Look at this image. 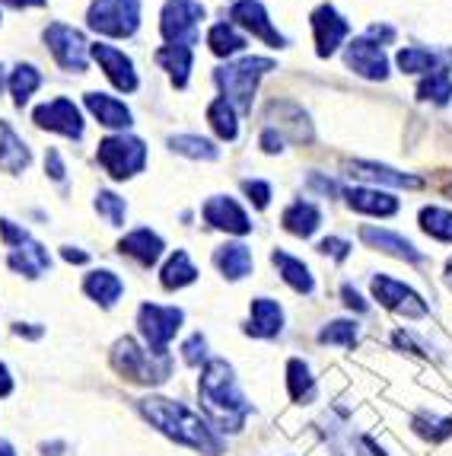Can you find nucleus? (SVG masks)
Instances as JSON below:
<instances>
[{
	"label": "nucleus",
	"mask_w": 452,
	"mask_h": 456,
	"mask_svg": "<svg viewBox=\"0 0 452 456\" xmlns=\"http://www.w3.org/2000/svg\"><path fill=\"white\" fill-rule=\"evenodd\" d=\"M367 38H373V42H392L395 29H392V26H369Z\"/></svg>",
	"instance_id": "nucleus-50"
},
{
	"label": "nucleus",
	"mask_w": 452,
	"mask_h": 456,
	"mask_svg": "<svg viewBox=\"0 0 452 456\" xmlns=\"http://www.w3.org/2000/svg\"><path fill=\"white\" fill-rule=\"evenodd\" d=\"M84 290H86V297H90V300H96L99 306H115V300L121 297L125 284H121V278L115 272H109V268H99V272L86 274Z\"/></svg>",
	"instance_id": "nucleus-27"
},
{
	"label": "nucleus",
	"mask_w": 452,
	"mask_h": 456,
	"mask_svg": "<svg viewBox=\"0 0 452 456\" xmlns=\"http://www.w3.org/2000/svg\"><path fill=\"white\" fill-rule=\"evenodd\" d=\"M373 297H376L383 306L401 313V316H411V320L427 316V304L421 300V294L411 290L408 284L389 278V274H376V278H373Z\"/></svg>",
	"instance_id": "nucleus-11"
},
{
	"label": "nucleus",
	"mask_w": 452,
	"mask_h": 456,
	"mask_svg": "<svg viewBox=\"0 0 452 456\" xmlns=\"http://www.w3.org/2000/svg\"><path fill=\"white\" fill-rule=\"evenodd\" d=\"M7 84H10V80H7V74H4V64H0V90H4Z\"/></svg>",
	"instance_id": "nucleus-56"
},
{
	"label": "nucleus",
	"mask_w": 452,
	"mask_h": 456,
	"mask_svg": "<svg viewBox=\"0 0 452 456\" xmlns=\"http://www.w3.org/2000/svg\"><path fill=\"white\" fill-rule=\"evenodd\" d=\"M13 393V377H10L7 364H0V399Z\"/></svg>",
	"instance_id": "nucleus-53"
},
{
	"label": "nucleus",
	"mask_w": 452,
	"mask_h": 456,
	"mask_svg": "<svg viewBox=\"0 0 452 456\" xmlns=\"http://www.w3.org/2000/svg\"><path fill=\"white\" fill-rule=\"evenodd\" d=\"M169 147L182 157H191V160H217L220 157V147L207 137H198V134H175L169 137Z\"/></svg>",
	"instance_id": "nucleus-32"
},
{
	"label": "nucleus",
	"mask_w": 452,
	"mask_h": 456,
	"mask_svg": "<svg viewBox=\"0 0 452 456\" xmlns=\"http://www.w3.org/2000/svg\"><path fill=\"white\" fill-rule=\"evenodd\" d=\"M421 227H424V233H430L433 240L452 243V211H446V208H424Z\"/></svg>",
	"instance_id": "nucleus-38"
},
{
	"label": "nucleus",
	"mask_w": 452,
	"mask_h": 456,
	"mask_svg": "<svg viewBox=\"0 0 452 456\" xmlns=\"http://www.w3.org/2000/svg\"><path fill=\"white\" fill-rule=\"evenodd\" d=\"M262 151L264 153H280V151H284V137L274 134V131H264V134H262Z\"/></svg>",
	"instance_id": "nucleus-48"
},
{
	"label": "nucleus",
	"mask_w": 452,
	"mask_h": 456,
	"mask_svg": "<svg viewBox=\"0 0 452 456\" xmlns=\"http://www.w3.org/2000/svg\"><path fill=\"white\" fill-rule=\"evenodd\" d=\"M287 389H290L294 403H312L316 399V380H312V370L306 361L294 358L287 364Z\"/></svg>",
	"instance_id": "nucleus-31"
},
{
	"label": "nucleus",
	"mask_w": 452,
	"mask_h": 456,
	"mask_svg": "<svg viewBox=\"0 0 452 456\" xmlns=\"http://www.w3.org/2000/svg\"><path fill=\"white\" fill-rule=\"evenodd\" d=\"M344 61L354 74L367 77V80H385V77H389V61H385L383 45H376V42L367 36L354 38V42L347 45Z\"/></svg>",
	"instance_id": "nucleus-13"
},
{
	"label": "nucleus",
	"mask_w": 452,
	"mask_h": 456,
	"mask_svg": "<svg viewBox=\"0 0 452 456\" xmlns=\"http://www.w3.org/2000/svg\"><path fill=\"white\" fill-rule=\"evenodd\" d=\"M112 367L131 383H141V387H159V383L169 380L173 373V361L163 351L141 348L134 338H118L112 348Z\"/></svg>",
	"instance_id": "nucleus-3"
},
{
	"label": "nucleus",
	"mask_w": 452,
	"mask_h": 456,
	"mask_svg": "<svg viewBox=\"0 0 452 456\" xmlns=\"http://www.w3.org/2000/svg\"><path fill=\"white\" fill-rule=\"evenodd\" d=\"M182 361L189 367H201L207 364V338H204L201 332H195L189 338V342L182 345Z\"/></svg>",
	"instance_id": "nucleus-42"
},
{
	"label": "nucleus",
	"mask_w": 452,
	"mask_h": 456,
	"mask_svg": "<svg viewBox=\"0 0 452 456\" xmlns=\"http://www.w3.org/2000/svg\"><path fill=\"white\" fill-rule=\"evenodd\" d=\"M443 61H446V64H449V68H452V48H446V52H443Z\"/></svg>",
	"instance_id": "nucleus-57"
},
{
	"label": "nucleus",
	"mask_w": 452,
	"mask_h": 456,
	"mask_svg": "<svg viewBox=\"0 0 452 456\" xmlns=\"http://www.w3.org/2000/svg\"><path fill=\"white\" fill-rule=\"evenodd\" d=\"M351 175H357V179H369V183L395 185V189H421V185H424L417 175L395 173L392 167H383V163H367V160L351 163Z\"/></svg>",
	"instance_id": "nucleus-25"
},
{
	"label": "nucleus",
	"mask_w": 452,
	"mask_h": 456,
	"mask_svg": "<svg viewBox=\"0 0 452 456\" xmlns=\"http://www.w3.org/2000/svg\"><path fill=\"white\" fill-rule=\"evenodd\" d=\"M61 256H64V262H74V265H86V262H90V256H86L84 249H74V246H64Z\"/></svg>",
	"instance_id": "nucleus-51"
},
{
	"label": "nucleus",
	"mask_w": 452,
	"mask_h": 456,
	"mask_svg": "<svg viewBox=\"0 0 452 456\" xmlns=\"http://www.w3.org/2000/svg\"><path fill=\"white\" fill-rule=\"evenodd\" d=\"M322 345H341V348H354L357 345V322L354 320H335L319 332Z\"/></svg>",
	"instance_id": "nucleus-39"
},
{
	"label": "nucleus",
	"mask_w": 452,
	"mask_h": 456,
	"mask_svg": "<svg viewBox=\"0 0 452 456\" xmlns=\"http://www.w3.org/2000/svg\"><path fill=\"white\" fill-rule=\"evenodd\" d=\"M319 252H322V256H332L335 262H344L347 256H351V243L341 240V236H328V240L319 243Z\"/></svg>",
	"instance_id": "nucleus-44"
},
{
	"label": "nucleus",
	"mask_w": 452,
	"mask_h": 456,
	"mask_svg": "<svg viewBox=\"0 0 452 456\" xmlns=\"http://www.w3.org/2000/svg\"><path fill=\"white\" fill-rule=\"evenodd\" d=\"M86 23L102 36L131 38L141 26V0H93Z\"/></svg>",
	"instance_id": "nucleus-7"
},
{
	"label": "nucleus",
	"mask_w": 452,
	"mask_h": 456,
	"mask_svg": "<svg viewBox=\"0 0 452 456\" xmlns=\"http://www.w3.org/2000/svg\"><path fill=\"white\" fill-rule=\"evenodd\" d=\"M344 198L354 211L373 214V217H392V214L399 211V201H395L392 195H385V191H376V189H347Z\"/></svg>",
	"instance_id": "nucleus-24"
},
{
	"label": "nucleus",
	"mask_w": 452,
	"mask_h": 456,
	"mask_svg": "<svg viewBox=\"0 0 452 456\" xmlns=\"http://www.w3.org/2000/svg\"><path fill=\"white\" fill-rule=\"evenodd\" d=\"M118 249H121V256H131L137 265L150 268V265H157V259L163 256L166 246H163V240H159L153 230L141 227V230H134V233L125 236V240L118 243Z\"/></svg>",
	"instance_id": "nucleus-19"
},
{
	"label": "nucleus",
	"mask_w": 452,
	"mask_h": 456,
	"mask_svg": "<svg viewBox=\"0 0 452 456\" xmlns=\"http://www.w3.org/2000/svg\"><path fill=\"white\" fill-rule=\"evenodd\" d=\"M90 54L99 61V68L106 70V77L112 80L115 86H118L121 93H134L137 90V70L134 64H131V58L125 52H118V48L112 45H90Z\"/></svg>",
	"instance_id": "nucleus-16"
},
{
	"label": "nucleus",
	"mask_w": 452,
	"mask_h": 456,
	"mask_svg": "<svg viewBox=\"0 0 452 456\" xmlns=\"http://www.w3.org/2000/svg\"><path fill=\"white\" fill-rule=\"evenodd\" d=\"M446 191H449V195H452V185H449V189H446Z\"/></svg>",
	"instance_id": "nucleus-59"
},
{
	"label": "nucleus",
	"mask_w": 452,
	"mask_h": 456,
	"mask_svg": "<svg viewBox=\"0 0 452 456\" xmlns=\"http://www.w3.org/2000/svg\"><path fill=\"white\" fill-rule=\"evenodd\" d=\"M415 431L421 434L424 441H446L452 437V419H440V415H417L415 419Z\"/></svg>",
	"instance_id": "nucleus-40"
},
{
	"label": "nucleus",
	"mask_w": 452,
	"mask_h": 456,
	"mask_svg": "<svg viewBox=\"0 0 452 456\" xmlns=\"http://www.w3.org/2000/svg\"><path fill=\"white\" fill-rule=\"evenodd\" d=\"M0 233H4V243L10 246V268L16 274H26V278H42V274L52 268V259H48V249L42 243H36L23 227H16L13 221H0Z\"/></svg>",
	"instance_id": "nucleus-6"
},
{
	"label": "nucleus",
	"mask_w": 452,
	"mask_h": 456,
	"mask_svg": "<svg viewBox=\"0 0 452 456\" xmlns=\"http://www.w3.org/2000/svg\"><path fill=\"white\" fill-rule=\"evenodd\" d=\"M242 191L249 195V201L255 208H268V201H271V185L258 183V179H246V183H242Z\"/></svg>",
	"instance_id": "nucleus-43"
},
{
	"label": "nucleus",
	"mask_w": 452,
	"mask_h": 456,
	"mask_svg": "<svg viewBox=\"0 0 452 456\" xmlns=\"http://www.w3.org/2000/svg\"><path fill=\"white\" fill-rule=\"evenodd\" d=\"M29 160H32V153H29V147L23 144V137L16 134L7 122H0V169L16 175L29 167Z\"/></svg>",
	"instance_id": "nucleus-22"
},
{
	"label": "nucleus",
	"mask_w": 452,
	"mask_h": 456,
	"mask_svg": "<svg viewBox=\"0 0 452 456\" xmlns=\"http://www.w3.org/2000/svg\"><path fill=\"white\" fill-rule=\"evenodd\" d=\"M204 221L211 224V227L226 230V233H236V236L249 233L252 230L249 214L242 211L233 198H226V195H214L211 201L204 205Z\"/></svg>",
	"instance_id": "nucleus-17"
},
{
	"label": "nucleus",
	"mask_w": 452,
	"mask_h": 456,
	"mask_svg": "<svg viewBox=\"0 0 452 456\" xmlns=\"http://www.w3.org/2000/svg\"><path fill=\"white\" fill-rule=\"evenodd\" d=\"M45 45L54 54V61L64 70H74V74H84L86 64H90V45L86 38L74 29V26L52 23L45 29Z\"/></svg>",
	"instance_id": "nucleus-10"
},
{
	"label": "nucleus",
	"mask_w": 452,
	"mask_h": 456,
	"mask_svg": "<svg viewBox=\"0 0 452 456\" xmlns=\"http://www.w3.org/2000/svg\"><path fill=\"white\" fill-rule=\"evenodd\" d=\"M449 288H452V262H449Z\"/></svg>",
	"instance_id": "nucleus-58"
},
{
	"label": "nucleus",
	"mask_w": 452,
	"mask_h": 456,
	"mask_svg": "<svg viewBox=\"0 0 452 456\" xmlns=\"http://www.w3.org/2000/svg\"><path fill=\"white\" fill-rule=\"evenodd\" d=\"M13 332L16 335H26V338H42V332H45V329H42V326H32V322H16Z\"/></svg>",
	"instance_id": "nucleus-52"
},
{
	"label": "nucleus",
	"mask_w": 452,
	"mask_h": 456,
	"mask_svg": "<svg viewBox=\"0 0 452 456\" xmlns=\"http://www.w3.org/2000/svg\"><path fill=\"white\" fill-rule=\"evenodd\" d=\"M417 99H424V102H437V106H446L452 99V77L449 70H433V74H427L421 80V86H417Z\"/></svg>",
	"instance_id": "nucleus-35"
},
{
	"label": "nucleus",
	"mask_w": 452,
	"mask_h": 456,
	"mask_svg": "<svg viewBox=\"0 0 452 456\" xmlns=\"http://www.w3.org/2000/svg\"><path fill=\"white\" fill-rule=\"evenodd\" d=\"M271 262L278 265L280 278H284V281L290 284V288H294L296 294H312V290H316V281H312L310 268L303 265L300 259H294V256H287V252L274 249L271 252Z\"/></svg>",
	"instance_id": "nucleus-28"
},
{
	"label": "nucleus",
	"mask_w": 452,
	"mask_h": 456,
	"mask_svg": "<svg viewBox=\"0 0 452 456\" xmlns=\"http://www.w3.org/2000/svg\"><path fill=\"white\" fill-rule=\"evenodd\" d=\"M38 128L58 131L64 137H84V115L80 109L70 102V99H52V102H42V106L32 112Z\"/></svg>",
	"instance_id": "nucleus-12"
},
{
	"label": "nucleus",
	"mask_w": 452,
	"mask_h": 456,
	"mask_svg": "<svg viewBox=\"0 0 452 456\" xmlns=\"http://www.w3.org/2000/svg\"><path fill=\"white\" fill-rule=\"evenodd\" d=\"M341 297H344V304L351 306V310H357V313H367L369 310V304L363 300L360 294H357L354 288H351V284H344V288H341Z\"/></svg>",
	"instance_id": "nucleus-46"
},
{
	"label": "nucleus",
	"mask_w": 452,
	"mask_h": 456,
	"mask_svg": "<svg viewBox=\"0 0 452 456\" xmlns=\"http://www.w3.org/2000/svg\"><path fill=\"white\" fill-rule=\"evenodd\" d=\"M207 122H211V128L217 131V137H223V141H236V134H239L236 109L230 106L226 99H214L211 109H207Z\"/></svg>",
	"instance_id": "nucleus-36"
},
{
	"label": "nucleus",
	"mask_w": 452,
	"mask_h": 456,
	"mask_svg": "<svg viewBox=\"0 0 452 456\" xmlns=\"http://www.w3.org/2000/svg\"><path fill=\"white\" fill-rule=\"evenodd\" d=\"M10 96H13V102L20 109L29 102L32 93L42 86V74H38V68H32V64H20V68L10 74Z\"/></svg>",
	"instance_id": "nucleus-33"
},
{
	"label": "nucleus",
	"mask_w": 452,
	"mask_h": 456,
	"mask_svg": "<svg viewBox=\"0 0 452 456\" xmlns=\"http://www.w3.org/2000/svg\"><path fill=\"white\" fill-rule=\"evenodd\" d=\"M198 395H201V405H204V411H207V419H211L214 431L236 434V431H242L246 419L252 415V403L242 395L233 367L226 364L223 358H214L204 364Z\"/></svg>",
	"instance_id": "nucleus-2"
},
{
	"label": "nucleus",
	"mask_w": 452,
	"mask_h": 456,
	"mask_svg": "<svg viewBox=\"0 0 452 456\" xmlns=\"http://www.w3.org/2000/svg\"><path fill=\"white\" fill-rule=\"evenodd\" d=\"M287 233L294 236H312L322 224V211H319L312 201H294V205L287 208L284 217H280Z\"/></svg>",
	"instance_id": "nucleus-26"
},
{
	"label": "nucleus",
	"mask_w": 452,
	"mask_h": 456,
	"mask_svg": "<svg viewBox=\"0 0 452 456\" xmlns=\"http://www.w3.org/2000/svg\"><path fill=\"white\" fill-rule=\"evenodd\" d=\"M45 169L52 175L54 183H64V163H61V153L58 151H48L45 153Z\"/></svg>",
	"instance_id": "nucleus-45"
},
{
	"label": "nucleus",
	"mask_w": 452,
	"mask_h": 456,
	"mask_svg": "<svg viewBox=\"0 0 452 456\" xmlns=\"http://www.w3.org/2000/svg\"><path fill=\"white\" fill-rule=\"evenodd\" d=\"M268 70H274L271 58H242V61L223 64V68L214 70V80L223 90V99L230 106H239L242 112H252L255 86Z\"/></svg>",
	"instance_id": "nucleus-4"
},
{
	"label": "nucleus",
	"mask_w": 452,
	"mask_h": 456,
	"mask_svg": "<svg viewBox=\"0 0 452 456\" xmlns=\"http://www.w3.org/2000/svg\"><path fill=\"white\" fill-rule=\"evenodd\" d=\"M207 45H211V52L217 54V58H230V54H236V52L246 48V36L236 32V26L217 23L211 32H207Z\"/></svg>",
	"instance_id": "nucleus-34"
},
{
	"label": "nucleus",
	"mask_w": 452,
	"mask_h": 456,
	"mask_svg": "<svg viewBox=\"0 0 452 456\" xmlns=\"http://www.w3.org/2000/svg\"><path fill=\"white\" fill-rule=\"evenodd\" d=\"M310 185L316 191H322V195H338V185H335L332 179H322V175H316V173L310 175Z\"/></svg>",
	"instance_id": "nucleus-49"
},
{
	"label": "nucleus",
	"mask_w": 452,
	"mask_h": 456,
	"mask_svg": "<svg viewBox=\"0 0 452 456\" xmlns=\"http://www.w3.org/2000/svg\"><path fill=\"white\" fill-rule=\"evenodd\" d=\"M96 160L112 179H131L147 167V147H143L141 137L112 134L106 141H99Z\"/></svg>",
	"instance_id": "nucleus-5"
},
{
	"label": "nucleus",
	"mask_w": 452,
	"mask_h": 456,
	"mask_svg": "<svg viewBox=\"0 0 452 456\" xmlns=\"http://www.w3.org/2000/svg\"><path fill=\"white\" fill-rule=\"evenodd\" d=\"M230 20H233L236 26H242V29H249L252 36L264 38L271 48H284V36H280L278 29L271 26V20H268V10L258 4V0H236L233 10H230Z\"/></svg>",
	"instance_id": "nucleus-14"
},
{
	"label": "nucleus",
	"mask_w": 452,
	"mask_h": 456,
	"mask_svg": "<svg viewBox=\"0 0 452 456\" xmlns=\"http://www.w3.org/2000/svg\"><path fill=\"white\" fill-rule=\"evenodd\" d=\"M395 345L399 348H411V351H417V354H427V348H424L421 342H417L415 335L411 332H395Z\"/></svg>",
	"instance_id": "nucleus-47"
},
{
	"label": "nucleus",
	"mask_w": 452,
	"mask_h": 456,
	"mask_svg": "<svg viewBox=\"0 0 452 456\" xmlns=\"http://www.w3.org/2000/svg\"><path fill=\"white\" fill-rule=\"evenodd\" d=\"M185 322V313L179 306H159V304H143L137 310V326H141V335L147 348L150 351H163L169 348V342L175 338V332Z\"/></svg>",
	"instance_id": "nucleus-8"
},
{
	"label": "nucleus",
	"mask_w": 452,
	"mask_h": 456,
	"mask_svg": "<svg viewBox=\"0 0 452 456\" xmlns=\"http://www.w3.org/2000/svg\"><path fill=\"white\" fill-rule=\"evenodd\" d=\"M214 265L220 268V274H223L226 281H242V278L252 272V252H249V246H242V243L220 246V249L214 252Z\"/></svg>",
	"instance_id": "nucleus-23"
},
{
	"label": "nucleus",
	"mask_w": 452,
	"mask_h": 456,
	"mask_svg": "<svg viewBox=\"0 0 452 456\" xmlns=\"http://www.w3.org/2000/svg\"><path fill=\"white\" fill-rule=\"evenodd\" d=\"M0 456H16L13 444H10L7 437H0Z\"/></svg>",
	"instance_id": "nucleus-55"
},
{
	"label": "nucleus",
	"mask_w": 452,
	"mask_h": 456,
	"mask_svg": "<svg viewBox=\"0 0 452 456\" xmlns=\"http://www.w3.org/2000/svg\"><path fill=\"white\" fill-rule=\"evenodd\" d=\"M198 278V268L191 265L189 252H173L169 256V262L163 265V272H159V281H163V288L166 290H179V288H189V284H195Z\"/></svg>",
	"instance_id": "nucleus-29"
},
{
	"label": "nucleus",
	"mask_w": 452,
	"mask_h": 456,
	"mask_svg": "<svg viewBox=\"0 0 452 456\" xmlns=\"http://www.w3.org/2000/svg\"><path fill=\"white\" fill-rule=\"evenodd\" d=\"M312 32H316V54L319 58H328V54L338 52V45L347 38L351 32V23L338 13L335 7H319L312 13Z\"/></svg>",
	"instance_id": "nucleus-15"
},
{
	"label": "nucleus",
	"mask_w": 452,
	"mask_h": 456,
	"mask_svg": "<svg viewBox=\"0 0 452 456\" xmlns=\"http://www.w3.org/2000/svg\"><path fill=\"white\" fill-rule=\"evenodd\" d=\"M360 240H363V243H367V246H373V249L389 252V256H395V259L411 262V265H421V262H424V252L417 249L415 243H408L405 236L389 233V230H379V227H360Z\"/></svg>",
	"instance_id": "nucleus-18"
},
{
	"label": "nucleus",
	"mask_w": 452,
	"mask_h": 456,
	"mask_svg": "<svg viewBox=\"0 0 452 456\" xmlns=\"http://www.w3.org/2000/svg\"><path fill=\"white\" fill-rule=\"evenodd\" d=\"M96 211L102 214L112 227H121V224H125V214H128V208H125V198L115 195V191H99V195H96Z\"/></svg>",
	"instance_id": "nucleus-41"
},
{
	"label": "nucleus",
	"mask_w": 452,
	"mask_h": 456,
	"mask_svg": "<svg viewBox=\"0 0 452 456\" xmlns=\"http://www.w3.org/2000/svg\"><path fill=\"white\" fill-rule=\"evenodd\" d=\"M4 4H10V7H45V0H4Z\"/></svg>",
	"instance_id": "nucleus-54"
},
{
	"label": "nucleus",
	"mask_w": 452,
	"mask_h": 456,
	"mask_svg": "<svg viewBox=\"0 0 452 456\" xmlns=\"http://www.w3.org/2000/svg\"><path fill=\"white\" fill-rule=\"evenodd\" d=\"M280 329H284V310H280L278 300H271V297L252 300V316L246 332L255 335V338H274V335H280Z\"/></svg>",
	"instance_id": "nucleus-20"
},
{
	"label": "nucleus",
	"mask_w": 452,
	"mask_h": 456,
	"mask_svg": "<svg viewBox=\"0 0 452 456\" xmlns=\"http://www.w3.org/2000/svg\"><path fill=\"white\" fill-rule=\"evenodd\" d=\"M86 109L93 112L99 125H106V128H128L131 125V109L115 96H106V93H86Z\"/></svg>",
	"instance_id": "nucleus-21"
},
{
	"label": "nucleus",
	"mask_w": 452,
	"mask_h": 456,
	"mask_svg": "<svg viewBox=\"0 0 452 456\" xmlns=\"http://www.w3.org/2000/svg\"><path fill=\"white\" fill-rule=\"evenodd\" d=\"M137 409H141V415L150 421L159 434H166L169 441L185 444V447L198 450V453H204V456L223 453L220 434L214 431L201 415H195L189 405L166 399V395H147V399L137 403Z\"/></svg>",
	"instance_id": "nucleus-1"
},
{
	"label": "nucleus",
	"mask_w": 452,
	"mask_h": 456,
	"mask_svg": "<svg viewBox=\"0 0 452 456\" xmlns=\"http://www.w3.org/2000/svg\"><path fill=\"white\" fill-rule=\"evenodd\" d=\"M204 20V7L198 0H166L159 16V32L169 45H195L198 23Z\"/></svg>",
	"instance_id": "nucleus-9"
},
{
	"label": "nucleus",
	"mask_w": 452,
	"mask_h": 456,
	"mask_svg": "<svg viewBox=\"0 0 452 456\" xmlns=\"http://www.w3.org/2000/svg\"><path fill=\"white\" fill-rule=\"evenodd\" d=\"M395 61H399V68L405 70V74H433L440 58L433 52H427V48L411 45V48H401Z\"/></svg>",
	"instance_id": "nucleus-37"
},
{
	"label": "nucleus",
	"mask_w": 452,
	"mask_h": 456,
	"mask_svg": "<svg viewBox=\"0 0 452 456\" xmlns=\"http://www.w3.org/2000/svg\"><path fill=\"white\" fill-rule=\"evenodd\" d=\"M157 64L163 70H169L173 74V84L185 86L189 84V70H191V48L189 45H166L157 52Z\"/></svg>",
	"instance_id": "nucleus-30"
}]
</instances>
